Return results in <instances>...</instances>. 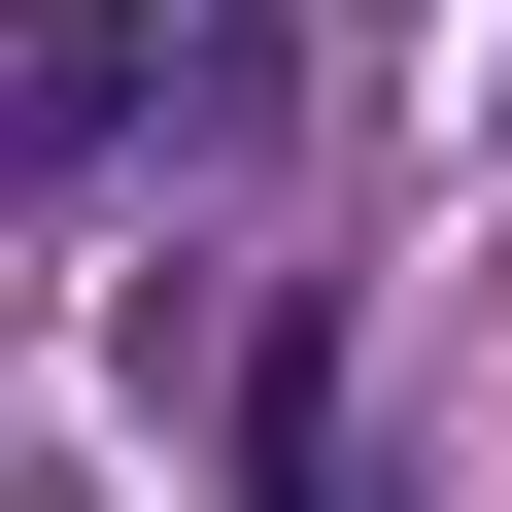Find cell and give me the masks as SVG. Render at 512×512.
I'll list each match as a JSON object with an SVG mask.
<instances>
[{"label":"cell","mask_w":512,"mask_h":512,"mask_svg":"<svg viewBox=\"0 0 512 512\" xmlns=\"http://www.w3.org/2000/svg\"><path fill=\"white\" fill-rule=\"evenodd\" d=\"M137 103H171V0H0V205L137 171Z\"/></svg>","instance_id":"1"},{"label":"cell","mask_w":512,"mask_h":512,"mask_svg":"<svg viewBox=\"0 0 512 512\" xmlns=\"http://www.w3.org/2000/svg\"><path fill=\"white\" fill-rule=\"evenodd\" d=\"M274 512H410V478H376V410H342V342H274Z\"/></svg>","instance_id":"2"}]
</instances>
